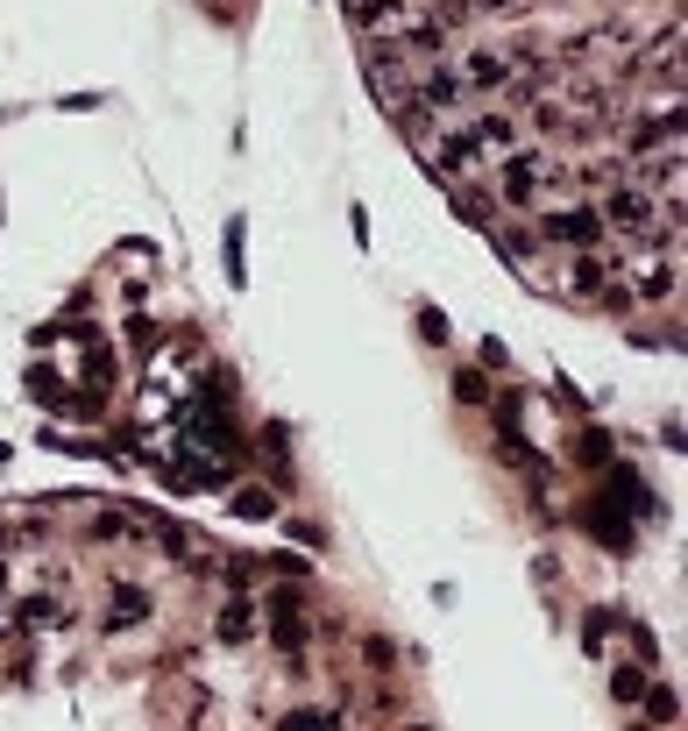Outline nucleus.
Here are the masks:
<instances>
[{"label": "nucleus", "instance_id": "nucleus-1", "mask_svg": "<svg viewBox=\"0 0 688 731\" xmlns=\"http://www.w3.org/2000/svg\"><path fill=\"white\" fill-rule=\"evenodd\" d=\"M490 185H497V214H532V206L547 199H561V192H575V171H567L561 157H547V149H512V157H497V178H490Z\"/></svg>", "mask_w": 688, "mask_h": 731}, {"label": "nucleus", "instance_id": "nucleus-2", "mask_svg": "<svg viewBox=\"0 0 688 731\" xmlns=\"http://www.w3.org/2000/svg\"><path fill=\"white\" fill-rule=\"evenodd\" d=\"M596 220L618 228V235H632V242H653V228H661V199L639 192L632 178H618V185H604V199H596Z\"/></svg>", "mask_w": 688, "mask_h": 731}, {"label": "nucleus", "instance_id": "nucleus-3", "mask_svg": "<svg viewBox=\"0 0 688 731\" xmlns=\"http://www.w3.org/2000/svg\"><path fill=\"white\" fill-rule=\"evenodd\" d=\"M540 235L547 242H561V249H604L610 242V228L596 220V206H582V199H561V206H540Z\"/></svg>", "mask_w": 688, "mask_h": 731}, {"label": "nucleus", "instance_id": "nucleus-4", "mask_svg": "<svg viewBox=\"0 0 688 731\" xmlns=\"http://www.w3.org/2000/svg\"><path fill=\"white\" fill-rule=\"evenodd\" d=\"M461 85H469V107H497L504 93H512V79H518V65L497 50V43H483V50H469L461 57Z\"/></svg>", "mask_w": 688, "mask_h": 731}, {"label": "nucleus", "instance_id": "nucleus-5", "mask_svg": "<svg viewBox=\"0 0 688 731\" xmlns=\"http://www.w3.org/2000/svg\"><path fill=\"white\" fill-rule=\"evenodd\" d=\"M149 610H157V596L142 583H128V575L107 583V632H136V625H149Z\"/></svg>", "mask_w": 688, "mask_h": 731}, {"label": "nucleus", "instance_id": "nucleus-6", "mask_svg": "<svg viewBox=\"0 0 688 731\" xmlns=\"http://www.w3.org/2000/svg\"><path fill=\"white\" fill-rule=\"evenodd\" d=\"M610 271H618V256H610V249H582V256L567 263V285H575L582 298H604V292H610Z\"/></svg>", "mask_w": 688, "mask_h": 731}, {"label": "nucleus", "instance_id": "nucleus-7", "mask_svg": "<svg viewBox=\"0 0 688 731\" xmlns=\"http://www.w3.org/2000/svg\"><path fill=\"white\" fill-rule=\"evenodd\" d=\"M256 632H263L256 604H242V596H234V604H220V618H214V639H220V647H249Z\"/></svg>", "mask_w": 688, "mask_h": 731}, {"label": "nucleus", "instance_id": "nucleus-8", "mask_svg": "<svg viewBox=\"0 0 688 731\" xmlns=\"http://www.w3.org/2000/svg\"><path fill=\"white\" fill-rule=\"evenodd\" d=\"M639 306H675V298H681V271H675V256H667V263H653V271L646 277H639Z\"/></svg>", "mask_w": 688, "mask_h": 731}, {"label": "nucleus", "instance_id": "nucleus-9", "mask_svg": "<svg viewBox=\"0 0 688 731\" xmlns=\"http://www.w3.org/2000/svg\"><path fill=\"white\" fill-rule=\"evenodd\" d=\"M79 369H85V384L93 391H114V349L100 334H85V349H79Z\"/></svg>", "mask_w": 688, "mask_h": 731}, {"label": "nucleus", "instance_id": "nucleus-10", "mask_svg": "<svg viewBox=\"0 0 688 731\" xmlns=\"http://www.w3.org/2000/svg\"><path fill=\"white\" fill-rule=\"evenodd\" d=\"M234 512H242V518H277V490H263V483L234 490Z\"/></svg>", "mask_w": 688, "mask_h": 731}, {"label": "nucleus", "instance_id": "nucleus-11", "mask_svg": "<svg viewBox=\"0 0 688 731\" xmlns=\"http://www.w3.org/2000/svg\"><path fill=\"white\" fill-rule=\"evenodd\" d=\"M277 731H334V710H312V704H298V710H284Z\"/></svg>", "mask_w": 688, "mask_h": 731}, {"label": "nucleus", "instance_id": "nucleus-12", "mask_svg": "<svg viewBox=\"0 0 688 731\" xmlns=\"http://www.w3.org/2000/svg\"><path fill=\"white\" fill-rule=\"evenodd\" d=\"M639 704H646V718H653V724H675V718H681V704H675V689H667V682H661V689H646Z\"/></svg>", "mask_w": 688, "mask_h": 731}, {"label": "nucleus", "instance_id": "nucleus-13", "mask_svg": "<svg viewBox=\"0 0 688 731\" xmlns=\"http://www.w3.org/2000/svg\"><path fill=\"white\" fill-rule=\"evenodd\" d=\"M610 696H618V704H639V696H646V675H639V667H610Z\"/></svg>", "mask_w": 688, "mask_h": 731}, {"label": "nucleus", "instance_id": "nucleus-14", "mask_svg": "<svg viewBox=\"0 0 688 731\" xmlns=\"http://www.w3.org/2000/svg\"><path fill=\"white\" fill-rule=\"evenodd\" d=\"M93 540H100V547H122V540H128L122 512H100V518H93Z\"/></svg>", "mask_w": 688, "mask_h": 731}, {"label": "nucleus", "instance_id": "nucleus-15", "mask_svg": "<svg viewBox=\"0 0 688 731\" xmlns=\"http://www.w3.org/2000/svg\"><path fill=\"white\" fill-rule=\"evenodd\" d=\"M455 398H461V406H483V377H475V369H461V377H455Z\"/></svg>", "mask_w": 688, "mask_h": 731}, {"label": "nucleus", "instance_id": "nucleus-16", "mask_svg": "<svg viewBox=\"0 0 688 731\" xmlns=\"http://www.w3.org/2000/svg\"><path fill=\"white\" fill-rule=\"evenodd\" d=\"M363 661H369V667H391V661H398V647H391V639H377V632H369V639H363Z\"/></svg>", "mask_w": 688, "mask_h": 731}, {"label": "nucleus", "instance_id": "nucleus-17", "mask_svg": "<svg viewBox=\"0 0 688 731\" xmlns=\"http://www.w3.org/2000/svg\"><path fill=\"white\" fill-rule=\"evenodd\" d=\"M582 632H589V653L610 647V618H604V610H589V618H582Z\"/></svg>", "mask_w": 688, "mask_h": 731}, {"label": "nucleus", "instance_id": "nucleus-18", "mask_svg": "<svg viewBox=\"0 0 688 731\" xmlns=\"http://www.w3.org/2000/svg\"><path fill=\"white\" fill-rule=\"evenodd\" d=\"M0 618H8V590H0Z\"/></svg>", "mask_w": 688, "mask_h": 731}, {"label": "nucleus", "instance_id": "nucleus-19", "mask_svg": "<svg viewBox=\"0 0 688 731\" xmlns=\"http://www.w3.org/2000/svg\"><path fill=\"white\" fill-rule=\"evenodd\" d=\"M632 731H653V724H632Z\"/></svg>", "mask_w": 688, "mask_h": 731}, {"label": "nucleus", "instance_id": "nucleus-20", "mask_svg": "<svg viewBox=\"0 0 688 731\" xmlns=\"http://www.w3.org/2000/svg\"><path fill=\"white\" fill-rule=\"evenodd\" d=\"M405 731H426V724H405Z\"/></svg>", "mask_w": 688, "mask_h": 731}]
</instances>
